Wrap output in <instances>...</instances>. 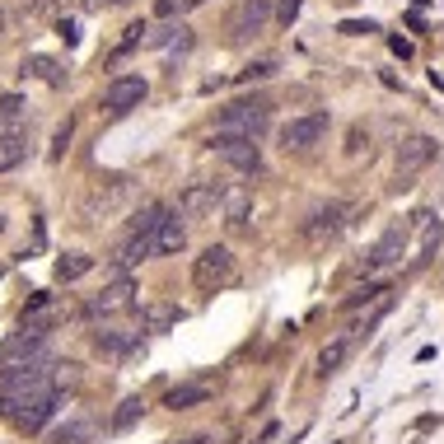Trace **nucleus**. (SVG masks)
I'll use <instances>...</instances> for the list:
<instances>
[{"label": "nucleus", "instance_id": "obj_1", "mask_svg": "<svg viewBox=\"0 0 444 444\" xmlns=\"http://www.w3.org/2000/svg\"><path fill=\"white\" fill-rule=\"evenodd\" d=\"M56 393V365L52 360H38V365H19V369H0V416L10 421L23 402Z\"/></svg>", "mask_w": 444, "mask_h": 444}, {"label": "nucleus", "instance_id": "obj_2", "mask_svg": "<svg viewBox=\"0 0 444 444\" xmlns=\"http://www.w3.org/2000/svg\"><path fill=\"white\" fill-rule=\"evenodd\" d=\"M271 126V103L266 99H234L229 108L215 117V136H244V141H262Z\"/></svg>", "mask_w": 444, "mask_h": 444}, {"label": "nucleus", "instance_id": "obj_3", "mask_svg": "<svg viewBox=\"0 0 444 444\" xmlns=\"http://www.w3.org/2000/svg\"><path fill=\"white\" fill-rule=\"evenodd\" d=\"M407 244H411V220H393L389 229H384V234L374 239V248L365 253V262H360V276L374 281L379 271L398 266V262H402V253H407Z\"/></svg>", "mask_w": 444, "mask_h": 444}, {"label": "nucleus", "instance_id": "obj_4", "mask_svg": "<svg viewBox=\"0 0 444 444\" xmlns=\"http://www.w3.org/2000/svg\"><path fill=\"white\" fill-rule=\"evenodd\" d=\"M435 155H440L435 136H407L398 145V159H393V188H411V178L421 173V168H431Z\"/></svg>", "mask_w": 444, "mask_h": 444}, {"label": "nucleus", "instance_id": "obj_5", "mask_svg": "<svg viewBox=\"0 0 444 444\" xmlns=\"http://www.w3.org/2000/svg\"><path fill=\"white\" fill-rule=\"evenodd\" d=\"M192 281H197V290H206V295H215L220 286H229L234 281V253L224 244L201 248V257L192 262Z\"/></svg>", "mask_w": 444, "mask_h": 444}, {"label": "nucleus", "instance_id": "obj_6", "mask_svg": "<svg viewBox=\"0 0 444 444\" xmlns=\"http://www.w3.org/2000/svg\"><path fill=\"white\" fill-rule=\"evenodd\" d=\"M131 304H136V281H131V271H117L112 286H103L99 295L85 304V313L89 318H117V313H126Z\"/></svg>", "mask_w": 444, "mask_h": 444}, {"label": "nucleus", "instance_id": "obj_7", "mask_svg": "<svg viewBox=\"0 0 444 444\" xmlns=\"http://www.w3.org/2000/svg\"><path fill=\"white\" fill-rule=\"evenodd\" d=\"M327 136V112H304V117H290L281 126V150L286 155H304Z\"/></svg>", "mask_w": 444, "mask_h": 444}, {"label": "nucleus", "instance_id": "obj_8", "mask_svg": "<svg viewBox=\"0 0 444 444\" xmlns=\"http://www.w3.org/2000/svg\"><path fill=\"white\" fill-rule=\"evenodd\" d=\"M38 360H52L47 351V337L43 332H14L10 342L0 346V369H19V365H38Z\"/></svg>", "mask_w": 444, "mask_h": 444}, {"label": "nucleus", "instance_id": "obj_9", "mask_svg": "<svg viewBox=\"0 0 444 444\" xmlns=\"http://www.w3.org/2000/svg\"><path fill=\"white\" fill-rule=\"evenodd\" d=\"M215 155L224 159V164L234 168V173H262V145L257 141H244V136H215Z\"/></svg>", "mask_w": 444, "mask_h": 444}, {"label": "nucleus", "instance_id": "obj_10", "mask_svg": "<svg viewBox=\"0 0 444 444\" xmlns=\"http://www.w3.org/2000/svg\"><path fill=\"white\" fill-rule=\"evenodd\" d=\"M141 332L145 327H131V323H108L94 332V351L108 355V360H126V355L141 351Z\"/></svg>", "mask_w": 444, "mask_h": 444}, {"label": "nucleus", "instance_id": "obj_11", "mask_svg": "<svg viewBox=\"0 0 444 444\" xmlns=\"http://www.w3.org/2000/svg\"><path fill=\"white\" fill-rule=\"evenodd\" d=\"M346 215H351V206H342V201H323V206H313L309 220H304V239H309V244H327V239H337V234L346 229Z\"/></svg>", "mask_w": 444, "mask_h": 444}, {"label": "nucleus", "instance_id": "obj_12", "mask_svg": "<svg viewBox=\"0 0 444 444\" xmlns=\"http://www.w3.org/2000/svg\"><path fill=\"white\" fill-rule=\"evenodd\" d=\"M145 94H150V85H145L141 75H117L108 89H103V108L122 117V112L141 108V103H145Z\"/></svg>", "mask_w": 444, "mask_h": 444}, {"label": "nucleus", "instance_id": "obj_13", "mask_svg": "<svg viewBox=\"0 0 444 444\" xmlns=\"http://www.w3.org/2000/svg\"><path fill=\"white\" fill-rule=\"evenodd\" d=\"M56 313H61V304H56V295H47V290H33L28 295V304L19 309V327L23 332H52V323H56Z\"/></svg>", "mask_w": 444, "mask_h": 444}, {"label": "nucleus", "instance_id": "obj_14", "mask_svg": "<svg viewBox=\"0 0 444 444\" xmlns=\"http://www.w3.org/2000/svg\"><path fill=\"white\" fill-rule=\"evenodd\" d=\"M220 183H192V188H183V197H178V215L183 220H201V215H211L215 206H220Z\"/></svg>", "mask_w": 444, "mask_h": 444}, {"label": "nucleus", "instance_id": "obj_15", "mask_svg": "<svg viewBox=\"0 0 444 444\" xmlns=\"http://www.w3.org/2000/svg\"><path fill=\"white\" fill-rule=\"evenodd\" d=\"M266 19H271V0H239V10H234L229 19V38H257L266 28Z\"/></svg>", "mask_w": 444, "mask_h": 444}, {"label": "nucleus", "instance_id": "obj_16", "mask_svg": "<svg viewBox=\"0 0 444 444\" xmlns=\"http://www.w3.org/2000/svg\"><path fill=\"white\" fill-rule=\"evenodd\" d=\"M411 234H416V257H411V271H421V266H431L435 248H440V220H435L431 211H416V215H411Z\"/></svg>", "mask_w": 444, "mask_h": 444}, {"label": "nucleus", "instance_id": "obj_17", "mask_svg": "<svg viewBox=\"0 0 444 444\" xmlns=\"http://www.w3.org/2000/svg\"><path fill=\"white\" fill-rule=\"evenodd\" d=\"M56 402H61V393H43V398H33V402H23L19 411L10 416V426L14 431H23V435H33V431H43L47 421H52V411H56Z\"/></svg>", "mask_w": 444, "mask_h": 444}, {"label": "nucleus", "instance_id": "obj_18", "mask_svg": "<svg viewBox=\"0 0 444 444\" xmlns=\"http://www.w3.org/2000/svg\"><path fill=\"white\" fill-rule=\"evenodd\" d=\"M220 215L229 229H248V220H253V192L248 188H224L220 192Z\"/></svg>", "mask_w": 444, "mask_h": 444}, {"label": "nucleus", "instance_id": "obj_19", "mask_svg": "<svg viewBox=\"0 0 444 444\" xmlns=\"http://www.w3.org/2000/svg\"><path fill=\"white\" fill-rule=\"evenodd\" d=\"M355 346H360V337H355V332L332 337V342H327V346L318 351V374H323V379H332L337 369H342L346 360H351V351H355Z\"/></svg>", "mask_w": 444, "mask_h": 444}, {"label": "nucleus", "instance_id": "obj_20", "mask_svg": "<svg viewBox=\"0 0 444 444\" xmlns=\"http://www.w3.org/2000/svg\"><path fill=\"white\" fill-rule=\"evenodd\" d=\"M183 244H188V224H183V215H178V211H168L164 224L155 229V257L159 253H178Z\"/></svg>", "mask_w": 444, "mask_h": 444}, {"label": "nucleus", "instance_id": "obj_21", "mask_svg": "<svg viewBox=\"0 0 444 444\" xmlns=\"http://www.w3.org/2000/svg\"><path fill=\"white\" fill-rule=\"evenodd\" d=\"M23 159H28V126H19V131H5V136H0V173L19 168Z\"/></svg>", "mask_w": 444, "mask_h": 444}, {"label": "nucleus", "instance_id": "obj_22", "mask_svg": "<svg viewBox=\"0 0 444 444\" xmlns=\"http://www.w3.org/2000/svg\"><path fill=\"white\" fill-rule=\"evenodd\" d=\"M201 402H211V384H178V389L164 393V407H173V411L201 407Z\"/></svg>", "mask_w": 444, "mask_h": 444}, {"label": "nucleus", "instance_id": "obj_23", "mask_svg": "<svg viewBox=\"0 0 444 444\" xmlns=\"http://www.w3.org/2000/svg\"><path fill=\"white\" fill-rule=\"evenodd\" d=\"M94 431H99L94 416H75V421H66V426H56L52 431V444H89Z\"/></svg>", "mask_w": 444, "mask_h": 444}, {"label": "nucleus", "instance_id": "obj_24", "mask_svg": "<svg viewBox=\"0 0 444 444\" xmlns=\"http://www.w3.org/2000/svg\"><path fill=\"white\" fill-rule=\"evenodd\" d=\"M178 318H183L178 304H145V309H141V327H145V332H168Z\"/></svg>", "mask_w": 444, "mask_h": 444}, {"label": "nucleus", "instance_id": "obj_25", "mask_svg": "<svg viewBox=\"0 0 444 444\" xmlns=\"http://www.w3.org/2000/svg\"><path fill=\"white\" fill-rule=\"evenodd\" d=\"M384 295H389V286H384V281H365V286H355L351 295L342 300V309H346V313H355L360 304H379Z\"/></svg>", "mask_w": 444, "mask_h": 444}, {"label": "nucleus", "instance_id": "obj_26", "mask_svg": "<svg viewBox=\"0 0 444 444\" xmlns=\"http://www.w3.org/2000/svg\"><path fill=\"white\" fill-rule=\"evenodd\" d=\"M94 271V257L89 253H66V257H56V281H80Z\"/></svg>", "mask_w": 444, "mask_h": 444}, {"label": "nucleus", "instance_id": "obj_27", "mask_svg": "<svg viewBox=\"0 0 444 444\" xmlns=\"http://www.w3.org/2000/svg\"><path fill=\"white\" fill-rule=\"evenodd\" d=\"M23 112H28V108H23L19 94H5V99H0V136H5V131H19V126H23Z\"/></svg>", "mask_w": 444, "mask_h": 444}, {"label": "nucleus", "instance_id": "obj_28", "mask_svg": "<svg viewBox=\"0 0 444 444\" xmlns=\"http://www.w3.org/2000/svg\"><path fill=\"white\" fill-rule=\"evenodd\" d=\"M141 416H145V402L141 398H122V402H117V411H112V431H131Z\"/></svg>", "mask_w": 444, "mask_h": 444}, {"label": "nucleus", "instance_id": "obj_29", "mask_svg": "<svg viewBox=\"0 0 444 444\" xmlns=\"http://www.w3.org/2000/svg\"><path fill=\"white\" fill-rule=\"evenodd\" d=\"M23 70H33L43 85H61V66H56L52 56H28V61H23Z\"/></svg>", "mask_w": 444, "mask_h": 444}, {"label": "nucleus", "instance_id": "obj_30", "mask_svg": "<svg viewBox=\"0 0 444 444\" xmlns=\"http://www.w3.org/2000/svg\"><path fill=\"white\" fill-rule=\"evenodd\" d=\"M197 5H206V0H159L155 10H159V19H183V14H192Z\"/></svg>", "mask_w": 444, "mask_h": 444}, {"label": "nucleus", "instance_id": "obj_31", "mask_svg": "<svg viewBox=\"0 0 444 444\" xmlns=\"http://www.w3.org/2000/svg\"><path fill=\"white\" fill-rule=\"evenodd\" d=\"M266 75H276V61H253V66L239 70V80H244V85H248V80H266Z\"/></svg>", "mask_w": 444, "mask_h": 444}, {"label": "nucleus", "instance_id": "obj_32", "mask_svg": "<svg viewBox=\"0 0 444 444\" xmlns=\"http://www.w3.org/2000/svg\"><path fill=\"white\" fill-rule=\"evenodd\" d=\"M141 33H145V23H131V28H126V38L117 43V52H112V56H126V52H131L136 43H141Z\"/></svg>", "mask_w": 444, "mask_h": 444}, {"label": "nucleus", "instance_id": "obj_33", "mask_svg": "<svg viewBox=\"0 0 444 444\" xmlns=\"http://www.w3.org/2000/svg\"><path fill=\"white\" fill-rule=\"evenodd\" d=\"M300 5H304V0H281V5H276V14H281V19H295V14H300Z\"/></svg>", "mask_w": 444, "mask_h": 444}, {"label": "nucleus", "instance_id": "obj_34", "mask_svg": "<svg viewBox=\"0 0 444 444\" xmlns=\"http://www.w3.org/2000/svg\"><path fill=\"white\" fill-rule=\"evenodd\" d=\"M66 141H70V122H66V126H56V145H52V159L61 155V150H66Z\"/></svg>", "mask_w": 444, "mask_h": 444}, {"label": "nucleus", "instance_id": "obj_35", "mask_svg": "<svg viewBox=\"0 0 444 444\" xmlns=\"http://www.w3.org/2000/svg\"><path fill=\"white\" fill-rule=\"evenodd\" d=\"M389 47H393V52L402 56V61H407V56H411V43H407V38H389Z\"/></svg>", "mask_w": 444, "mask_h": 444}, {"label": "nucleus", "instance_id": "obj_36", "mask_svg": "<svg viewBox=\"0 0 444 444\" xmlns=\"http://www.w3.org/2000/svg\"><path fill=\"white\" fill-rule=\"evenodd\" d=\"M178 444H211L206 435H192V440H178Z\"/></svg>", "mask_w": 444, "mask_h": 444}, {"label": "nucleus", "instance_id": "obj_37", "mask_svg": "<svg viewBox=\"0 0 444 444\" xmlns=\"http://www.w3.org/2000/svg\"><path fill=\"white\" fill-rule=\"evenodd\" d=\"M85 5H94V10H99V5H122V0H85Z\"/></svg>", "mask_w": 444, "mask_h": 444}, {"label": "nucleus", "instance_id": "obj_38", "mask_svg": "<svg viewBox=\"0 0 444 444\" xmlns=\"http://www.w3.org/2000/svg\"><path fill=\"white\" fill-rule=\"evenodd\" d=\"M0 234H5V215H0Z\"/></svg>", "mask_w": 444, "mask_h": 444}]
</instances>
